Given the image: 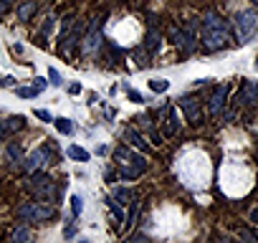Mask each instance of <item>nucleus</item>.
<instances>
[{
	"label": "nucleus",
	"mask_w": 258,
	"mask_h": 243,
	"mask_svg": "<svg viewBox=\"0 0 258 243\" xmlns=\"http://www.w3.org/2000/svg\"><path fill=\"white\" fill-rule=\"evenodd\" d=\"M233 41V30H230V23L226 18H220L215 10L205 13L203 18V43L208 51H223L228 48Z\"/></svg>",
	"instance_id": "nucleus-1"
},
{
	"label": "nucleus",
	"mask_w": 258,
	"mask_h": 243,
	"mask_svg": "<svg viewBox=\"0 0 258 243\" xmlns=\"http://www.w3.org/2000/svg\"><path fill=\"white\" fill-rule=\"evenodd\" d=\"M15 213L23 223H43V220L56 215V208L48 203H23Z\"/></svg>",
	"instance_id": "nucleus-2"
},
{
	"label": "nucleus",
	"mask_w": 258,
	"mask_h": 243,
	"mask_svg": "<svg viewBox=\"0 0 258 243\" xmlns=\"http://www.w3.org/2000/svg\"><path fill=\"white\" fill-rule=\"evenodd\" d=\"M102 23L104 20L102 18H94L91 23H89L86 33H84V38H81V51H84V56H96L99 48H102Z\"/></svg>",
	"instance_id": "nucleus-3"
},
{
	"label": "nucleus",
	"mask_w": 258,
	"mask_h": 243,
	"mask_svg": "<svg viewBox=\"0 0 258 243\" xmlns=\"http://www.w3.org/2000/svg\"><path fill=\"white\" fill-rule=\"evenodd\" d=\"M235 33H238L241 41H248L258 33V13L253 10H241L238 15H235Z\"/></svg>",
	"instance_id": "nucleus-4"
},
{
	"label": "nucleus",
	"mask_w": 258,
	"mask_h": 243,
	"mask_svg": "<svg viewBox=\"0 0 258 243\" xmlns=\"http://www.w3.org/2000/svg\"><path fill=\"white\" fill-rule=\"evenodd\" d=\"M28 190L38 197L41 203H53L59 200V187H56V182L51 178H36L28 182Z\"/></svg>",
	"instance_id": "nucleus-5"
},
{
	"label": "nucleus",
	"mask_w": 258,
	"mask_h": 243,
	"mask_svg": "<svg viewBox=\"0 0 258 243\" xmlns=\"http://www.w3.org/2000/svg\"><path fill=\"white\" fill-rule=\"evenodd\" d=\"M170 38H172L175 46L185 53V56H187V53H193L195 46H197V43H195V33L190 30V28H177V26H172V28H170Z\"/></svg>",
	"instance_id": "nucleus-6"
},
{
	"label": "nucleus",
	"mask_w": 258,
	"mask_h": 243,
	"mask_svg": "<svg viewBox=\"0 0 258 243\" xmlns=\"http://www.w3.org/2000/svg\"><path fill=\"white\" fill-rule=\"evenodd\" d=\"M51 150L48 147H38V150H33L28 157H26V162H23V170L28 172V175H33V172H38V170H43L46 165L51 162Z\"/></svg>",
	"instance_id": "nucleus-7"
},
{
	"label": "nucleus",
	"mask_w": 258,
	"mask_h": 243,
	"mask_svg": "<svg viewBox=\"0 0 258 243\" xmlns=\"http://www.w3.org/2000/svg\"><path fill=\"white\" fill-rule=\"evenodd\" d=\"M81 28H84L81 18H78V20H74L71 30H69V33H66V36L61 38V46H59L61 56H71V53L76 51V46H78V43H81V41H78V38H81Z\"/></svg>",
	"instance_id": "nucleus-8"
},
{
	"label": "nucleus",
	"mask_w": 258,
	"mask_h": 243,
	"mask_svg": "<svg viewBox=\"0 0 258 243\" xmlns=\"http://www.w3.org/2000/svg\"><path fill=\"white\" fill-rule=\"evenodd\" d=\"M177 106L182 109V114L193 122V124H200V122H203V106H200V102L195 96H182L180 102H177Z\"/></svg>",
	"instance_id": "nucleus-9"
},
{
	"label": "nucleus",
	"mask_w": 258,
	"mask_h": 243,
	"mask_svg": "<svg viewBox=\"0 0 258 243\" xmlns=\"http://www.w3.org/2000/svg\"><path fill=\"white\" fill-rule=\"evenodd\" d=\"M26 127V117L13 114V117H3L0 119V139H8L10 135H15Z\"/></svg>",
	"instance_id": "nucleus-10"
},
{
	"label": "nucleus",
	"mask_w": 258,
	"mask_h": 243,
	"mask_svg": "<svg viewBox=\"0 0 258 243\" xmlns=\"http://www.w3.org/2000/svg\"><path fill=\"white\" fill-rule=\"evenodd\" d=\"M238 104H256L258 102V84L256 81H243L241 86V94L235 96Z\"/></svg>",
	"instance_id": "nucleus-11"
},
{
	"label": "nucleus",
	"mask_w": 258,
	"mask_h": 243,
	"mask_svg": "<svg viewBox=\"0 0 258 243\" xmlns=\"http://www.w3.org/2000/svg\"><path fill=\"white\" fill-rule=\"evenodd\" d=\"M142 48H144V53L152 59L157 51H160V30L157 28H150L147 30V36H144V43H142Z\"/></svg>",
	"instance_id": "nucleus-12"
},
{
	"label": "nucleus",
	"mask_w": 258,
	"mask_h": 243,
	"mask_svg": "<svg viewBox=\"0 0 258 243\" xmlns=\"http://www.w3.org/2000/svg\"><path fill=\"white\" fill-rule=\"evenodd\" d=\"M165 135L167 137H175L180 132V124H177V114H175V106H165Z\"/></svg>",
	"instance_id": "nucleus-13"
},
{
	"label": "nucleus",
	"mask_w": 258,
	"mask_h": 243,
	"mask_svg": "<svg viewBox=\"0 0 258 243\" xmlns=\"http://www.w3.org/2000/svg\"><path fill=\"white\" fill-rule=\"evenodd\" d=\"M53 28H56V13H48L46 20H43V26H41V30H38V36H36L38 46H46V41H48V36L53 33Z\"/></svg>",
	"instance_id": "nucleus-14"
},
{
	"label": "nucleus",
	"mask_w": 258,
	"mask_h": 243,
	"mask_svg": "<svg viewBox=\"0 0 258 243\" xmlns=\"http://www.w3.org/2000/svg\"><path fill=\"white\" fill-rule=\"evenodd\" d=\"M226 96H228V84H223V86H218L215 94H212V99H210V114H220L223 112Z\"/></svg>",
	"instance_id": "nucleus-15"
},
{
	"label": "nucleus",
	"mask_w": 258,
	"mask_h": 243,
	"mask_svg": "<svg viewBox=\"0 0 258 243\" xmlns=\"http://www.w3.org/2000/svg\"><path fill=\"white\" fill-rule=\"evenodd\" d=\"M38 10V0H23V3L18 5V20L20 23H28V20L36 15Z\"/></svg>",
	"instance_id": "nucleus-16"
},
{
	"label": "nucleus",
	"mask_w": 258,
	"mask_h": 243,
	"mask_svg": "<svg viewBox=\"0 0 258 243\" xmlns=\"http://www.w3.org/2000/svg\"><path fill=\"white\" fill-rule=\"evenodd\" d=\"M124 139L129 142L132 147H137L139 152H147V150H150V145H147V142H144V139L139 137V132L134 129V127H127V129H124Z\"/></svg>",
	"instance_id": "nucleus-17"
},
{
	"label": "nucleus",
	"mask_w": 258,
	"mask_h": 243,
	"mask_svg": "<svg viewBox=\"0 0 258 243\" xmlns=\"http://www.w3.org/2000/svg\"><path fill=\"white\" fill-rule=\"evenodd\" d=\"M10 243H33V230L23 223V226H18L13 230V236H10Z\"/></svg>",
	"instance_id": "nucleus-18"
},
{
	"label": "nucleus",
	"mask_w": 258,
	"mask_h": 243,
	"mask_svg": "<svg viewBox=\"0 0 258 243\" xmlns=\"http://www.w3.org/2000/svg\"><path fill=\"white\" fill-rule=\"evenodd\" d=\"M139 211H142V200H139V197H132V200H129V215H127V228L137 226Z\"/></svg>",
	"instance_id": "nucleus-19"
},
{
	"label": "nucleus",
	"mask_w": 258,
	"mask_h": 243,
	"mask_svg": "<svg viewBox=\"0 0 258 243\" xmlns=\"http://www.w3.org/2000/svg\"><path fill=\"white\" fill-rule=\"evenodd\" d=\"M137 122H142V127L147 129V135H150V139H152V145H162V137L157 135V129H154V122H152L150 117H139Z\"/></svg>",
	"instance_id": "nucleus-20"
},
{
	"label": "nucleus",
	"mask_w": 258,
	"mask_h": 243,
	"mask_svg": "<svg viewBox=\"0 0 258 243\" xmlns=\"http://www.w3.org/2000/svg\"><path fill=\"white\" fill-rule=\"evenodd\" d=\"M127 165H132V167L137 170L139 175H144V172H147V167H150L147 160H144V154H139V152H132V157H129Z\"/></svg>",
	"instance_id": "nucleus-21"
},
{
	"label": "nucleus",
	"mask_w": 258,
	"mask_h": 243,
	"mask_svg": "<svg viewBox=\"0 0 258 243\" xmlns=\"http://www.w3.org/2000/svg\"><path fill=\"white\" fill-rule=\"evenodd\" d=\"M53 124H56V129H59L61 135H74V122L71 119L59 117V119H53Z\"/></svg>",
	"instance_id": "nucleus-22"
},
{
	"label": "nucleus",
	"mask_w": 258,
	"mask_h": 243,
	"mask_svg": "<svg viewBox=\"0 0 258 243\" xmlns=\"http://www.w3.org/2000/svg\"><path fill=\"white\" fill-rule=\"evenodd\" d=\"M69 157L76 160V162H89V152L81 150L78 145H71V147H69Z\"/></svg>",
	"instance_id": "nucleus-23"
},
{
	"label": "nucleus",
	"mask_w": 258,
	"mask_h": 243,
	"mask_svg": "<svg viewBox=\"0 0 258 243\" xmlns=\"http://www.w3.org/2000/svg\"><path fill=\"white\" fill-rule=\"evenodd\" d=\"M5 157H8L10 162H18L20 157H23V147L15 145V142H13V145H8V150H5Z\"/></svg>",
	"instance_id": "nucleus-24"
},
{
	"label": "nucleus",
	"mask_w": 258,
	"mask_h": 243,
	"mask_svg": "<svg viewBox=\"0 0 258 243\" xmlns=\"http://www.w3.org/2000/svg\"><path fill=\"white\" fill-rule=\"evenodd\" d=\"M147 84H150V89L154 94H165L167 89H170V81H165V79H150Z\"/></svg>",
	"instance_id": "nucleus-25"
},
{
	"label": "nucleus",
	"mask_w": 258,
	"mask_h": 243,
	"mask_svg": "<svg viewBox=\"0 0 258 243\" xmlns=\"http://www.w3.org/2000/svg\"><path fill=\"white\" fill-rule=\"evenodd\" d=\"M114 157L119 160V165H127V162H129V157H132V150H129L127 145H121V147H117Z\"/></svg>",
	"instance_id": "nucleus-26"
},
{
	"label": "nucleus",
	"mask_w": 258,
	"mask_h": 243,
	"mask_svg": "<svg viewBox=\"0 0 258 243\" xmlns=\"http://www.w3.org/2000/svg\"><path fill=\"white\" fill-rule=\"evenodd\" d=\"M114 200H117V203H121V205H129L132 193H129V190H124V187H119V190H114Z\"/></svg>",
	"instance_id": "nucleus-27"
},
{
	"label": "nucleus",
	"mask_w": 258,
	"mask_h": 243,
	"mask_svg": "<svg viewBox=\"0 0 258 243\" xmlns=\"http://www.w3.org/2000/svg\"><path fill=\"white\" fill-rule=\"evenodd\" d=\"M15 94L20 99H33V96H38V89L36 86H20V89H15Z\"/></svg>",
	"instance_id": "nucleus-28"
},
{
	"label": "nucleus",
	"mask_w": 258,
	"mask_h": 243,
	"mask_svg": "<svg viewBox=\"0 0 258 243\" xmlns=\"http://www.w3.org/2000/svg\"><path fill=\"white\" fill-rule=\"evenodd\" d=\"M48 79H51V86H61V74L56 71V69H48Z\"/></svg>",
	"instance_id": "nucleus-29"
},
{
	"label": "nucleus",
	"mask_w": 258,
	"mask_h": 243,
	"mask_svg": "<svg viewBox=\"0 0 258 243\" xmlns=\"http://www.w3.org/2000/svg\"><path fill=\"white\" fill-rule=\"evenodd\" d=\"M33 114H36L41 122H51V124H53V114H51V112H46V109H36Z\"/></svg>",
	"instance_id": "nucleus-30"
},
{
	"label": "nucleus",
	"mask_w": 258,
	"mask_h": 243,
	"mask_svg": "<svg viewBox=\"0 0 258 243\" xmlns=\"http://www.w3.org/2000/svg\"><path fill=\"white\" fill-rule=\"evenodd\" d=\"M13 3H15V0H0V18L10 13V8H13Z\"/></svg>",
	"instance_id": "nucleus-31"
},
{
	"label": "nucleus",
	"mask_w": 258,
	"mask_h": 243,
	"mask_svg": "<svg viewBox=\"0 0 258 243\" xmlns=\"http://www.w3.org/2000/svg\"><path fill=\"white\" fill-rule=\"evenodd\" d=\"M71 211H74V215L81 213V197H78V195H74V197H71Z\"/></svg>",
	"instance_id": "nucleus-32"
},
{
	"label": "nucleus",
	"mask_w": 258,
	"mask_h": 243,
	"mask_svg": "<svg viewBox=\"0 0 258 243\" xmlns=\"http://www.w3.org/2000/svg\"><path fill=\"white\" fill-rule=\"evenodd\" d=\"M127 243H150V238L144 236V233H134V236H132Z\"/></svg>",
	"instance_id": "nucleus-33"
},
{
	"label": "nucleus",
	"mask_w": 258,
	"mask_h": 243,
	"mask_svg": "<svg viewBox=\"0 0 258 243\" xmlns=\"http://www.w3.org/2000/svg\"><path fill=\"white\" fill-rule=\"evenodd\" d=\"M109 211L114 213V218L117 220H121V211H119V205H117V200H109Z\"/></svg>",
	"instance_id": "nucleus-34"
},
{
	"label": "nucleus",
	"mask_w": 258,
	"mask_h": 243,
	"mask_svg": "<svg viewBox=\"0 0 258 243\" xmlns=\"http://www.w3.org/2000/svg\"><path fill=\"white\" fill-rule=\"evenodd\" d=\"M13 84H15L13 76H0V89H5V86H13Z\"/></svg>",
	"instance_id": "nucleus-35"
},
{
	"label": "nucleus",
	"mask_w": 258,
	"mask_h": 243,
	"mask_svg": "<svg viewBox=\"0 0 258 243\" xmlns=\"http://www.w3.org/2000/svg\"><path fill=\"white\" fill-rule=\"evenodd\" d=\"M127 94H129V99L134 104H142V94L139 91H134V89H127Z\"/></svg>",
	"instance_id": "nucleus-36"
},
{
	"label": "nucleus",
	"mask_w": 258,
	"mask_h": 243,
	"mask_svg": "<svg viewBox=\"0 0 258 243\" xmlns=\"http://www.w3.org/2000/svg\"><path fill=\"white\" fill-rule=\"evenodd\" d=\"M241 238H243L245 243H256V236L251 233V230H241Z\"/></svg>",
	"instance_id": "nucleus-37"
},
{
	"label": "nucleus",
	"mask_w": 258,
	"mask_h": 243,
	"mask_svg": "<svg viewBox=\"0 0 258 243\" xmlns=\"http://www.w3.org/2000/svg\"><path fill=\"white\" fill-rule=\"evenodd\" d=\"M33 81H36V84H33V86H36V89H38V91H43V89H46V84H48L46 79H33Z\"/></svg>",
	"instance_id": "nucleus-38"
},
{
	"label": "nucleus",
	"mask_w": 258,
	"mask_h": 243,
	"mask_svg": "<svg viewBox=\"0 0 258 243\" xmlns=\"http://www.w3.org/2000/svg\"><path fill=\"white\" fill-rule=\"evenodd\" d=\"M104 178H106V182H114L117 175H114V170H106V172H104Z\"/></svg>",
	"instance_id": "nucleus-39"
},
{
	"label": "nucleus",
	"mask_w": 258,
	"mask_h": 243,
	"mask_svg": "<svg viewBox=\"0 0 258 243\" xmlns=\"http://www.w3.org/2000/svg\"><path fill=\"white\" fill-rule=\"evenodd\" d=\"M78 91H81V86H78V84H71V86H69V94H78Z\"/></svg>",
	"instance_id": "nucleus-40"
},
{
	"label": "nucleus",
	"mask_w": 258,
	"mask_h": 243,
	"mask_svg": "<svg viewBox=\"0 0 258 243\" xmlns=\"http://www.w3.org/2000/svg\"><path fill=\"white\" fill-rule=\"evenodd\" d=\"M251 220H253V223H258V208H253V211H251Z\"/></svg>",
	"instance_id": "nucleus-41"
},
{
	"label": "nucleus",
	"mask_w": 258,
	"mask_h": 243,
	"mask_svg": "<svg viewBox=\"0 0 258 243\" xmlns=\"http://www.w3.org/2000/svg\"><path fill=\"white\" fill-rule=\"evenodd\" d=\"M220 243H235V241H233V238H228V236H226V238H220Z\"/></svg>",
	"instance_id": "nucleus-42"
},
{
	"label": "nucleus",
	"mask_w": 258,
	"mask_h": 243,
	"mask_svg": "<svg viewBox=\"0 0 258 243\" xmlns=\"http://www.w3.org/2000/svg\"><path fill=\"white\" fill-rule=\"evenodd\" d=\"M251 3H253V5H256V8H258V0H251Z\"/></svg>",
	"instance_id": "nucleus-43"
},
{
	"label": "nucleus",
	"mask_w": 258,
	"mask_h": 243,
	"mask_svg": "<svg viewBox=\"0 0 258 243\" xmlns=\"http://www.w3.org/2000/svg\"><path fill=\"white\" fill-rule=\"evenodd\" d=\"M78 243H91V241H78Z\"/></svg>",
	"instance_id": "nucleus-44"
}]
</instances>
